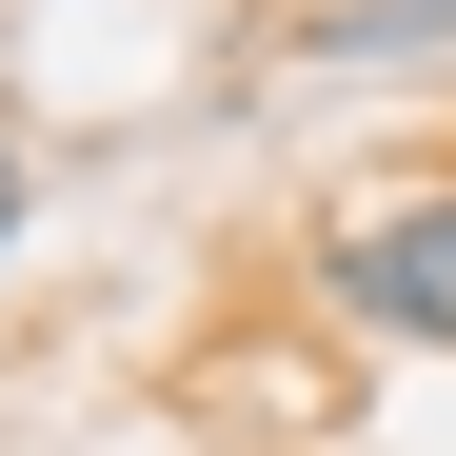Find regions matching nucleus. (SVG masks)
I'll use <instances>...</instances> for the list:
<instances>
[{
  "label": "nucleus",
  "mask_w": 456,
  "mask_h": 456,
  "mask_svg": "<svg viewBox=\"0 0 456 456\" xmlns=\"http://www.w3.org/2000/svg\"><path fill=\"white\" fill-rule=\"evenodd\" d=\"M338 318L456 357V179H436V199H357V218H338Z\"/></svg>",
  "instance_id": "1"
},
{
  "label": "nucleus",
  "mask_w": 456,
  "mask_h": 456,
  "mask_svg": "<svg viewBox=\"0 0 456 456\" xmlns=\"http://www.w3.org/2000/svg\"><path fill=\"white\" fill-rule=\"evenodd\" d=\"M0 258H20V139H0Z\"/></svg>",
  "instance_id": "3"
},
{
  "label": "nucleus",
  "mask_w": 456,
  "mask_h": 456,
  "mask_svg": "<svg viewBox=\"0 0 456 456\" xmlns=\"http://www.w3.org/2000/svg\"><path fill=\"white\" fill-rule=\"evenodd\" d=\"M456 40V0H318V60H417Z\"/></svg>",
  "instance_id": "2"
}]
</instances>
